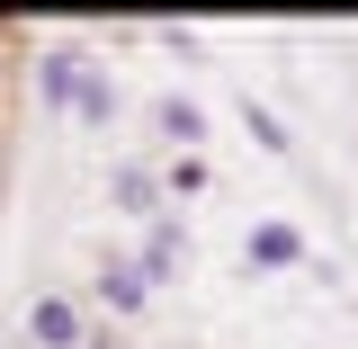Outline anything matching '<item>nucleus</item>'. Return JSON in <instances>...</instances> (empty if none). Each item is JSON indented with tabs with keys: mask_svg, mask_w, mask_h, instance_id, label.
Here are the masks:
<instances>
[{
	"mask_svg": "<svg viewBox=\"0 0 358 349\" xmlns=\"http://www.w3.org/2000/svg\"><path fill=\"white\" fill-rule=\"evenodd\" d=\"M134 260V278H143V287H152V296H162V287H179V278H188V260H197V242H188V215H152L143 224V242H134L126 251Z\"/></svg>",
	"mask_w": 358,
	"mask_h": 349,
	"instance_id": "1",
	"label": "nucleus"
},
{
	"mask_svg": "<svg viewBox=\"0 0 358 349\" xmlns=\"http://www.w3.org/2000/svg\"><path fill=\"white\" fill-rule=\"evenodd\" d=\"M90 341V305L72 287H36L27 296V349H81Z\"/></svg>",
	"mask_w": 358,
	"mask_h": 349,
	"instance_id": "2",
	"label": "nucleus"
},
{
	"mask_svg": "<svg viewBox=\"0 0 358 349\" xmlns=\"http://www.w3.org/2000/svg\"><path fill=\"white\" fill-rule=\"evenodd\" d=\"M108 206L134 224H152V215H171V197H162V162H143V152H117L108 162Z\"/></svg>",
	"mask_w": 358,
	"mask_h": 349,
	"instance_id": "3",
	"label": "nucleus"
},
{
	"mask_svg": "<svg viewBox=\"0 0 358 349\" xmlns=\"http://www.w3.org/2000/svg\"><path fill=\"white\" fill-rule=\"evenodd\" d=\"M305 260H313V242H305L287 215H260L251 233H242V269H260V278H278V269H305Z\"/></svg>",
	"mask_w": 358,
	"mask_h": 349,
	"instance_id": "4",
	"label": "nucleus"
},
{
	"mask_svg": "<svg viewBox=\"0 0 358 349\" xmlns=\"http://www.w3.org/2000/svg\"><path fill=\"white\" fill-rule=\"evenodd\" d=\"M90 305H99L108 322H117V332H126L134 313L152 305V287L134 278V260H126V251H108V260H99V278H90Z\"/></svg>",
	"mask_w": 358,
	"mask_h": 349,
	"instance_id": "5",
	"label": "nucleus"
},
{
	"mask_svg": "<svg viewBox=\"0 0 358 349\" xmlns=\"http://www.w3.org/2000/svg\"><path fill=\"white\" fill-rule=\"evenodd\" d=\"M36 108H54V117H72V90H81V72H90V54L81 45H36Z\"/></svg>",
	"mask_w": 358,
	"mask_h": 349,
	"instance_id": "6",
	"label": "nucleus"
},
{
	"mask_svg": "<svg viewBox=\"0 0 358 349\" xmlns=\"http://www.w3.org/2000/svg\"><path fill=\"white\" fill-rule=\"evenodd\" d=\"M152 143H162V152H206V108L179 99V90H162V99H152Z\"/></svg>",
	"mask_w": 358,
	"mask_h": 349,
	"instance_id": "7",
	"label": "nucleus"
},
{
	"mask_svg": "<svg viewBox=\"0 0 358 349\" xmlns=\"http://www.w3.org/2000/svg\"><path fill=\"white\" fill-rule=\"evenodd\" d=\"M117 108H126V90H117V72H108V63H90V72H81V90H72V126L108 134V126H117Z\"/></svg>",
	"mask_w": 358,
	"mask_h": 349,
	"instance_id": "8",
	"label": "nucleus"
},
{
	"mask_svg": "<svg viewBox=\"0 0 358 349\" xmlns=\"http://www.w3.org/2000/svg\"><path fill=\"white\" fill-rule=\"evenodd\" d=\"M162 197H206V152H171V162H162Z\"/></svg>",
	"mask_w": 358,
	"mask_h": 349,
	"instance_id": "9",
	"label": "nucleus"
},
{
	"mask_svg": "<svg viewBox=\"0 0 358 349\" xmlns=\"http://www.w3.org/2000/svg\"><path fill=\"white\" fill-rule=\"evenodd\" d=\"M242 126H251V143H260V152H278V162H287V143H296V134L278 126V108H260V99H242Z\"/></svg>",
	"mask_w": 358,
	"mask_h": 349,
	"instance_id": "10",
	"label": "nucleus"
},
{
	"mask_svg": "<svg viewBox=\"0 0 358 349\" xmlns=\"http://www.w3.org/2000/svg\"><path fill=\"white\" fill-rule=\"evenodd\" d=\"M162 54H171V63H197L206 45H197V27H162Z\"/></svg>",
	"mask_w": 358,
	"mask_h": 349,
	"instance_id": "11",
	"label": "nucleus"
},
{
	"mask_svg": "<svg viewBox=\"0 0 358 349\" xmlns=\"http://www.w3.org/2000/svg\"><path fill=\"white\" fill-rule=\"evenodd\" d=\"M9 72H18V27H0V99H9Z\"/></svg>",
	"mask_w": 358,
	"mask_h": 349,
	"instance_id": "12",
	"label": "nucleus"
},
{
	"mask_svg": "<svg viewBox=\"0 0 358 349\" xmlns=\"http://www.w3.org/2000/svg\"><path fill=\"white\" fill-rule=\"evenodd\" d=\"M81 349H134V341L117 332V322H90V341H81Z\"/></svg>",
	"mask_w": 358,
	"mask_h": 349,
	"instance_id": "13",
	"label": "nucleus"
}]
</instances>
